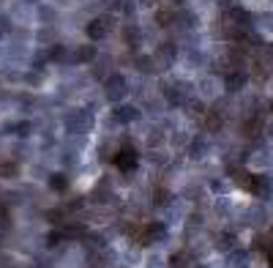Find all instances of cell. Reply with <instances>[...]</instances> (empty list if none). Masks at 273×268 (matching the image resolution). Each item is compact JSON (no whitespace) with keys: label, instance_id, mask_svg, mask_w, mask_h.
<instances>
[{"label":"cell","instance_id":"1","mask_svg":"<svg viewBox=\"0 0 273 268\" xmlns=\"http://www.w3.org/2000/svg\"><path fill=\"white\" fill-rule=\"evenodd\" d=\"M134 162H137V159H134V151H121V153L115 156V164L121 167V170H131V167H134Z\"/></svg>","mask_w":273,"mask_h":268},{"label":"cell","instance_id":"6","mask_svg":"<svg viewBox=\"0 0 273 268\" xmlns=\"http://www.w3.org/2000/svg\"><path fill=\"white\" fill-rule=\"evenodd\" d=\"M93 55H96V50H93V47H85V50L79 52V60H90Z\"/></svg>","mask_w":273,"mask_h":268},{"label":"cell","instance_id":"5","mask_svg":"<svg viewBox=\"0 0 273 268\" xmlns=\"http://www.w3.org/2000/svg\"><path fill=\"white\" fill-rule=\"evenodd\" d=\"M49 184H52V189H58V192H61L63 186H66V178H63V175H52Z\"/></svg>","mask_w":273,"mask_h":268},{"label":"cell","instance_id":"4","mask_svg":"<svg viewBox=\"0 0 273 268\" xmlns=\"http://www.w3.org/2000/svg\"><path fill=\"white\" fill-rule=\"evenodd\" d=\"M121 120H137L139 115H137V110H129V107H126V110H121V115H118Z\"/></svg>","mask_w":273,"mask_h":268},{"label":"cell","instance_id":"3","mask_svg":"<svg viewBox=\"0 0 273 268\" xmlns=\"http://www.w3.org/2000/svg\"><path fill=\"white\" fill-rule=\"evenodd\" d=\"M243 82H246V77H241V74H232V77L227 79V88H230V91H238V88H243Z\"/></svg>","mask_w":273,"mask_h":268},{"label":"cell","instance_id":"2","mask_svg":"<svg viewBox=\"0 0 273 268\" xmlns=\"http://www.w3.org/2000/svg\"><path fill=\"white\" fill-rule=\"evenodd\" d=\"M85 33H88V38H93V41H96V38H101L106 30H104V25L96 19V22H90V25H88V30H85Z\"/></svg>","mask_w":273,"mask_h":268}]
</instances>
